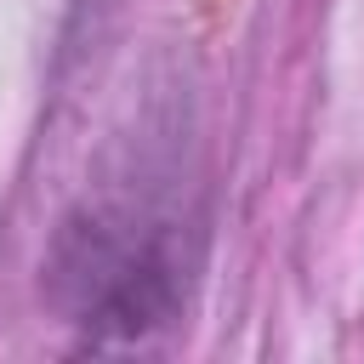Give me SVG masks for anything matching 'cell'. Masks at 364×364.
Here are the masks:
<instances>
[{"label":"cell","mask_w":364,"mask_h":364,"mask_svg":"<svg viewBox=\"0 0 364 364\" xmlns=\"http://www.w3.org/2000/svg\"><path fill=\"white\" fill-rule=\"evenodd\" d=\"M188 222L148 199H85L51 245V296L91 341H142L182 313L188 296Z\"/></svg>","instance_id":"cell-1"}]
</instances>
